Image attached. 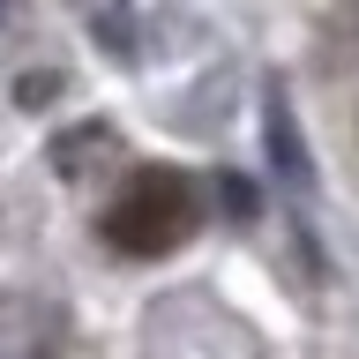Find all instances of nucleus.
Returning a JSON list of instances; mask_svg holds the SVG:
<instances>
[{
    "mask_svg": "<svg viewBox=\"0 0 359 359\" xmlns=\"http://www.w3.org/2000/svg\"><path fill=\"white\" fill-rule=\"evenodd\" d=\"M352 15H359V0H352Z\"/></svg>",
    "mask_w": 359,
    "mask_h": 359,
    "instance_id": "nucleus-3",
    "label": "nucleus"
},
{
    "mask_svg": "<svg viewBox=\"0 0 359 359\" xmlns=\"http://www.w3.org/2000/svg\"><path fill=\"white\" fill-rule=\"evenodd\" d=\"M105 150H112V128H75V135H60V142H53V165L75 180V172H90Z\"/></svg>",
    "mask_w": 359,
    "mask_h": 359,
    "instance_id": "nucleus-2",
    "label": "nucleus"
},
{
    "mask_svg": "<svg viewBox=\"0 0 359 359\" xmlns=\"http://www.w3.org/2000/svg\"><path fill=\"white\" fill-rule=\"evenodd\" d=\"M202 202H195V180L172 172V165H142V172L112 195L105 210V240L135 262H157V255H172L187 232H195Z\"/></svg>",
    "mask_w": 359,
    "mask_h": 359,
    "instance_id": "nucleus-1",
    "label": "nucleus"
}]
</instances>
